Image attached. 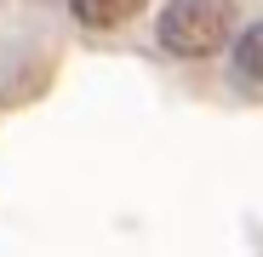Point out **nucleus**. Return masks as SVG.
Returning a JSON list of instances; mask_svg holds the SVG:
<instances>
[{
	"label": "nucleus",
	"mask_w": 263,
	"mask_h": 257,
	"mask_svg": "<svg viewBox=\"0 0 263 257\" xmlns=\"http://www.w3.org/2000/svg\"><path fill=\"white\" fill-rule=\"evenodd\" d=\"M69 12H74V23H86V29H120L126 17L143 12V0H69Z\"/></svg>",
	"instance_id": "obj_2"
},
{
	"label": "nucleus",
	"mask_w": 263,
	"mask_h": 257,
	"mask_svg": "<svg viewBox=\"0 0 263 257\" xmlns=\"http://www.w3.org/2000/svg\"><path fill=\"white\" fill-rule=\"evenodd\" d=\"M235 74L240 80H263V23H246L235 34Z\"/></svg>",
	"instance_id": "obj_3"
},
{
	"label": "nucleus",
	"mask_w": 263,
	"mask_h": 257,
	"mask_svg": "<svg viewBox=\"0 0 263 257\" xmlns=\"http://www.w3.org/2000/svg\"><path fill=\"white\" fill-rule=\"evenodd\" d=\"M235 40V6L229 0H172L160 12V46L172 57H212Z\"/></svg>",
	"instance_id": "obj_1"
}]
</instances>
